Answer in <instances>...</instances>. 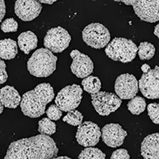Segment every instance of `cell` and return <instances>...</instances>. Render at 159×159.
<instances>
[{
	"label": "cell",
	"instance_id": "1",
	"mask_svg": "<svg viewBox=\"0 0 159 159\" xmlns=\"http://www.w3.org/2000/svg\"><path fill=\"white\" fill-rule=\"evenodd\" d=\"M57 153L54 140L40 134L11 143L4 159H51Z\"/></svg>",
	"mask_w": 159,
	"mask_h": 159
},
{
	"label": "cell",
	"instance_id": "2",
	"mask_svg": "<svg viewBox=\"0 0 159 159\" xmlns=\"http://www.w3.org/2000/svg\"><path fill=\"white\" fill-rule=\"evenodd\" d=\"M53 99L54 90L50 84L42 83L23 94L20 107L25 116L38 118L45 114L46 105Z\"/></svg>",
	"mask_w": 159,
	"mask_h": 159
},
{
	"label": "cell",
	"instance_id": "3",
	"mask_svg": "<svg viewBox=\"0 0 159 159\" xmlns=\"http://www.w3.org/2000/svg\"><path fill=\"white\" fill-rule=\"evenodd\" d=\"M57 57L45 48L37 49L27 61V69L32 76L48 77L57 68Z\"/></svg>",
	"mask_w": 159,
	"mask_h": 159
},
{
	"label": "cell",
	"instance_id": "4",
	"mask_svg": "<svg viewBox=\"0 0 159 159\" xmlns=\"http://www.w3.org/2000/svg\"><path fill=\"white\" fill-rule=\"evenodd\" d=\"M138 47L131 40L124 38H115L105 49V53L115 61L128 63L135 58Z\"/></svg>",
	"mask_w": 159,
	"mask_h": 159
},
{
	"label": "cell",
	"instance_id": "5",
	"mask_svg": "<svg viewBox=\"0 0 159 159\" xmlns=\"http://www.w3.org/2000/svg\"><path fill=\"white\" fill-rule=\"evenodd\" d=\"M84 42L94 49L104 48L109 43L111 34L104 25L98 22L89 24L82 31Z\"/></svg>",
	"mask_w": 159,
	"mask_h": 159
},
{
	"label": "cell",
	"instance_id": "6",
	"mask_svg": "<svg viewBox=\"0 0 159 159\" xmlns=\"http://www.w3.org/2000/svg\"><path fill=\"white\" fill-rule=\"evenodd\" d=\"M82 93L83 90L80 85H68L58 92L55 103L62 111L75 110L81 103Z\"/></svg>",
	"mask_w": 159,
	"mask_h": 159
},
{
	"label": "cell",
	"instance_id": "7",
	"mask_svg": "<svg viewBox=\"0 0 159 159\" xmlns=\"http://www.w3.org/2000/svg\"><path fill=\"white\" fill-rule=\"evenodd\" d=\"M92 103L95 110L99 116H108L115 112L122 104V99L115 93L106 92H98L92 94Z\"/></svg>",
	"mask_w": 159,
	"mask_h": 159
},
{
	"label": "cell",
	"instance_id": "8",
	"mask_svg": "<svg viewBox=\"0 0 159 159\" xmlns=\"http://www.w3.org/2000/svg\"><path fill=\"white\" fill-rule=\"evenodd\" d=\"M71 36L67 30L64 28H52L48 30L44 38V45L52 52H62L69 47L71 42Z\"/></svg>",
	"mask_w": 159,
	"mask_h": 159
},
{
	"label": "cell",
	"instance_id": "9",
	"mask_svg": "<svg viewBox=\"0 0 159 159\" xmlns=\"http://www.w3.org/2000/svg\"><path fill=\"white\" fill-rule=\"evenodd\" d=\"M101 137V130L97 124L87 121L78 126L76 134L77 143L84 147H93L97 145Z\"/></svg>",
	"mask_w": 159,
	"mask_h": 159
},
{
	"label": "cell",
	"instance_id": "10",
	"mask_svg": "<svg viewBox=\"0 0 159 159\" xmlns=\"http://www.w3.org/2000/svg\"><path fill=\"white\" fill-rule=\"evenodd\" d=\"M139 83V89L143 96L150 99L159 98V68L156 66L147 73H143Z\"/></svg>",
	"mask_w": 159,
	"mask_h": 159
},
{
	"label": "cell",
	"instance_id": "11",
	"mask_svg": "<svg viewBox=\"0 0 159 159\" xmlns=\"http://www.w3.org/2000/svg\"><path fill=\"white\" fill-rule=\"evenodd\" d=\"M115 91L119 99H130L136 96L139 92V83L135 76L124 73L117 77L115 84Z\"/></svg>",
	"mask_w": 159,
	"mask_h": 159
},
{
	"label": "cell",
	"instance_id": "12",
	"mask_svg": "<svg viewBox=\"0 0 159 159\" xmlns=\"http://www.w3.org/2000/svg\"><path fill=\"white\" fill-rule=\"evenodd\" d=\"M133 9L142 21L154 23L159 20V0H137Z\"/></svg>",
	"mask_w": 159,
	"mask_h": 159
},
{
	"label": "cell",
	"instance_id": "13",
	"mask_svg": "<svg viewBox=\"0 0 159 159\" xmlns=\"http://www.w3.org/2000/svg\"><path fill=\"white\" fill-rule=\"evenodd\" d=\"M72 59L71 71L78 78H85L90 76L93 72L94 65L92 59L88 55L82 53L77 49L70 52Z\"/></svg>",
	"mask_w": 159,
	"mask_h": 159
},
{
	"label": "cell",
	"instance_id": "14",
	"mask_svg": "<svg viewBox=\"0 0 159 159\" xmlns=\"http://www.w3.org/2000/svg\"><path fill=\"white\" fill-rule=\"evenodd\" d=\"M42 10V3L38 0H16L15 4V13L24 22L35 19Z\"/></svg>",
	"mask_w": 159,
	"mask_h": 159
},
{
	"label": "cell",
	"instance_id": "15",
	"mask_svg": "<svg viewBox=\"0 0 159 159\" xmlns=\"http://www.w3.org/2000/svg\"><path fill=\"white\" fill-rule=\"evenodd\" d=\"M100 130L103 143L112 148L120 147L127 135V132L118 123L105 125Z\"/></svg>",
	"mask_w": 159,
	"mask_h": 159
},
{
	"label": "cell",
	"instance_id": "16",
	"mask_svg": "<svg viewBox=\"0 0 159 159\" xmlns=\"http://www.w3.org/2000/svg\"><path fill=\"white\" fill-rule=\"evenodd\" d=\"M141 154L144 159H159V134H150L143 139Z\"/></svg>",
	"mask_w": 159,
	"mask_h": 159
},
{
	"label": "cell",
	"instance_id": "17",
	"mask_svg": "<svg viewBox=\"0 0 159 159\" xmlns=\"http://www.w3.org/2000/svg\"><path fill=\"white\" fill-rule=\"evenodd\" d=\"M22 97L18 91L10 85H7L0 90V102L7 108H16L21 103Z\"/></svg>",
	"mask_w": 159,
	"mask_h": 159
},
{
	"label": "cell",
	"instance_id": "18",
	"mask_svg": "<svg viewBox=\"0 0 159 159\" xmlns=\"http://www.w3.org/2000/svg\"><path fill=\"white\" fill-rule=\"evenodd\" d=\"M18 45L25 54H29L38 46V38L32 31H25L18 37Z\"/></svg>",
	"mask_w": 159,
	"mask_h": 159
},
{
	"label": "cell",
	"instance_id": "19",
	"mask_svg": "<svg viewBox=\"0 0 159 159\" xmlns=\"http://www.w3.org/2000/svg\"><path fill=\"white\" fill-rule=\"evenodd\" d=\"M18 54V45L16 42L11 38L0 41V58L3 60H11Z\"/></svg>",
	"mask_w": 159,
	"mask_h": 159
},
{
	"label": "cell",
	"instance_id": "20",
	"mask_svg": "<svg viewBox=\"0 0 159 159\" xmlns=\"http://www.w3.org/2000/svg\"><path fill=\"white\" fill-rule=\"evenodd\" d=\"M81 84L84 89L91 95L96 94L98 92H99V90L101 89L100 80L96 76H89L87 77L84 78Z\"/></svg>",
	"mask_w": 159,
	"mask_h": 159
},
{
	"label": "cell",
	"instance_id": "21",
	"mask_svg": "<svg viewBox=\"0 0 159 159\" xmlns=\"http://www.w3.org/2000/svg\"><path fill=\"white\" fill-rule=\"evenodd\" d=\"M127 107L130 113L133 115L139 116L143 113L147 107L146 100L141 96H134L127 103Z\"/></svg>",
	"mask_w": 159,
	"mask_h": 159
},
{
	"label": "cell",
	"instance_id": "22",
	"mask_svg": "<svg viewBox=\"0 0 159 159\" xmlns=\"http://www.w3.org/2000/svg\"><path fill=\"white\" fill-rule=\"evenodd\" d=\"M138 54L139 58L141 60H148L151 59L155 54V47L153 44L147 42H143L140 43L138 47Z\"/></svg>",
	"mask_w": 159,
	"mask_h": 159
},
{
	"label": "cell",
	"instance_id": "23",
	"mask_svg": "<svg viewBox=\"0 0 159 159\" xmlns=\"http://www.w3.org/2000/svg\"><path fill=\"white\" fill-rule=\"evenodd\" d=\"M38 131L41 134L52 135L56 132V123L49 118H44L38 122Z\"/></svg>",
	"mask_w": 159,
	"mask_h": 159
},
{
	"label": "cell",
	"instance_id": "24",
	"mask_svg": "<svg viewBox=\"0 0 159 159\" xmlns=\"http://www.w3.org/2000/svg\"><path fill=\"white\" fill-rule=\"evenodd\" d=\"M78 159H106V155L99 149L86 147L79 154Z\"/></svg>",
	"mask_w": 159,
	"mask_h": 159
},
{
	"label": "cell",
	"instance_id": "25",
	"mask_svg": "<svg viewBox=\"0 0 159 159\" xmlns=\"http://www.w3.org/2000/svg\"><path fill=\"white\" fill-rule=\"evenodd\" d=\"M83 115L79 111L72 110L70 111H68L67 115L63 118V121L71 126L76 127V126H80L81 124L83 122Z\"/></svg>",
	"mask_w": 159,
	"mask_h": 159
},
{
	"label": "cell",
	"instance_id": "26",
	"mask_svg": "<svg viewBox=\"0 0 159 159\" xmlns=\"http://www.w3.org/2000/svg\"><path fill=\"white\" fill-rule=\"evenodd\" d=\"M18 22L13 18H10L4 20L2 24H1V30L4 33L16 32L18 30Z\"/></svg>",
	"mask_w": 159,
	"mask_h": 159
},
{
	"label": "cell",
	"instance_id": "27",
	"mask_svg": "<svg viewBox=\"0 0 159 159\" xmlns=\"http://www.w3.org/2000/svg\"><path fill=\"white\" fill-rule=\"evenodd\" d=\"M148 116L151 121L154 124L159 123V104L156 103H151L147 106Z\"/></svg>",
	"mask_w": 159,
	"mask_h": 159
},
{
	"label": "cell",
	"instance_id": "28",
	"mask_svg": "<svg viewBox=\"0 0 159 159\" xmlns=\"http://www.w3.org/2000/svg\"><path fill=\"white\" fill-rule=\"evenodd\" d=\"M47 118H49L51 120H58L61 119L62 116V111L57 106L56 104H52L48 107V110L46 111Z\"/></svg>",
	"mask_w": 159,
	"mask_h": 159
},
{
	"label": "cell",
	"instance_id": "29",
	"mask_svg": "<svg viewBox=\"0 0 159 159\" xmlns=\"http://www.w3.org/2000/svg\"><path fill=\"white\" fill-rule=\"evenodd\" d=\"M110 159H130L129 153L125 149H119L116 150L112 153Z\"/></svg>",
	"mask_w": 159,
	"mask_h": 159
},
{
	"label": "cell",
	"instance_id": "30",
	"mask_svg": "<svg viewBox=\"0 0 159 159\" xmlns=\"http://www.w3.org/2000/svg\"><path fill=\"white\" fill-rule=\"evenodd\" d=\"M6 65L5 62L0 58V84L5 83L7 80L8 75L7 72L6 71Z\"/></svg>",
	"mask_w": 159,
	"mask_h": 159
},
{
	"label": "cell",
	"instance_id": "31",
	"mask_svg": "<svg viewBox=\"0 0 159 159\" xmlns=\"http://www.w3.org/2000/svg\"><path fill=\"white\" fill-rule=\"evenodd\" d=\"M6 14V5L4 0H0V22H2V18Z\"/></svg>",
	"mask_w": 159,
	"mask_h": 159
},
{
	"label": "cell",
	"instance_id": "32",
	"mask_svg": "<svg viewBox=\"0 0 159 159\" xmlns=\"http://www.w3.org/2000/svg\"><path fill=\"white\" fill-rule=\"evenodd\" d=\"M119 2H123V3L127 6H132L133 7L136 3L137 0H119Z\"/></svg>",
	"mask_w": 159,
	"mask_h": 159
},
{
	"label": "cell",
	"instance_id": "33",
	"mask_svg": "<svg viewBox=\"0 0 159 159\" xmlns=\"http://www.w3.org/2000/svg\"><path fill=\"white\" fill-rule=\"evenodd\" d=\"M141 69L143 72V73H147V72H148L151 69H150V65H147V64H143V65H142Z\"/></svg>",
	"mask_w": 159,
	"mask_h": 159
},
{
	"label": "cell",
	"instance_id": "34",
	"mask_svg": "<svg viewBox=\"0 0 159 159\" xmlns=\"http://www.w3.org/2000/svg\"><path fill=\"white\" fill-rule=\"evenodd\" d=\"M41 3H45V4H49V5H51V4L54 3L55 2L58 1V0H38Z\"/></svg>",
	"mask_w": 159,
	"mask_h": 159
},
{
	"label": "cell",
	"instance_id": "35",
	"mask_svg": "<svg viewBox=\"0 0 159 159\" xmlns=\"http://www.w3.org/2000/svg\"><path fill=\"white\" fill-rule=\"evenodd\" d=\"M154 35L157 36V38H159V25L157 24L154 28Z\"/></svg>",
	"mask_w": 159,
	"mask_h": 159
},
{
	"label": "cell",
	"instance_id": "36",
	"mask_svg": "<svg viewBox=\"0 0 159 159\" xmlns=\"http://www.w3.org/2000/svg\"><path fill=\"white\" fill-rule=\"evenodd\" d=\"M51 159H72L69 157H66V156H61V157H54Z\"/></svg>",
	"mask_w": 159,
	"mask_h": 159
},
{
	"label": "cell",
	"instance_id": "37",
	"mask_svg": "<svg viewBox=\"0 0 159 159\" xmlns=\"http://www.w3.org/2000/svg\"><path fill=\"white\" fill-rule=\"evenodd\" d=\"M3 107H4V106L2 104V103L0 102V115L2 114V112H3Z\"/></svg>",
	"mask_w": 159,
	"mask_h": 159
},
{
	"label": "cell",
	"instance_id": "38",
	"mask_svg": "<svg viewBox=\"0 0 159 159\" xmlns=\"http://www.w3.org/2000/svg\"><path fill=\"white\" fill-rule=\"evenodd\" d=\"M113 1H115V2H119V0H113Z\"/></svg>",
	"mask_w": 159,
	"mask_h": 159
}]
</instances>
